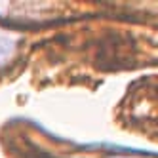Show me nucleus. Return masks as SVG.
Returning a JSON list of instances; mask_svg holds the SVG:
<instances>
[{"instance_id":"nucleus-1","label":"nucleus","mask_w":158,"mask_h":158,"mask_svg":"<svg viewBox=\"0 0 158 158\" xmlns=\"http://www.w3.org/2000/svg\"><path fill=\"white\" fill-rule=\"evenodd\" d=\"M23 36L12 29L0 27V76L12 71V65L17 61L19 46Z\"/></svg>"}]
</instances>
